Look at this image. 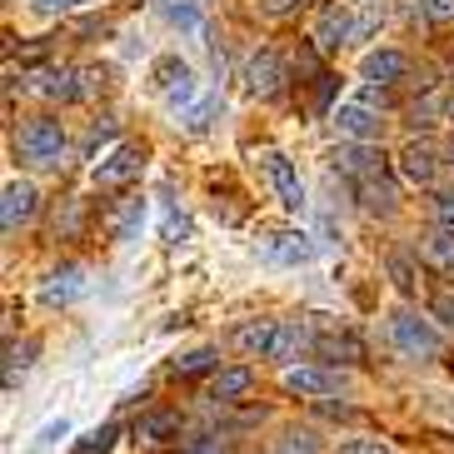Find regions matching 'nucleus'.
<instances>
[{
    "mask_svg": "<svg viewBox=\"0 0 454 454\" xmlns=\"http://www.w3.org/2000/svg\"><path fill=\"white\" fill-rule=\"evenodd\" d=\"M285 66H280V55L275 51H260V55H250V66H245V85H250V95L254 100H275V95L285 90Z\"/></svg>",
    "mask_w": 454,
    "mask_h": 454,
    "instance_id": "obj_6",
    "label": "nucleus"
},
{
    "mask_svg": "<svg viewBox=\"0 0 454 454\" xmlns=\"http://www.w3.org/2000/svg\"><path fill=\"white\" fill-rule=\"evenodd\" d=\"M275 334H280V320H245L235 330V345L245 355H254V360H270L275 355Z\"/></svg>",
    "mask_w": 454,
    "mask_h": 454,
    "instance_id": "obj_16",
    "label": "nucleus"
},
{
    "mask_svg": "<svg viewBox=\"0 0 454 454\" xmlns=\"http://www.w3.org/2000/svg\"><path fill=\"white\" fill-rule=\"evenodd\" d=\"M254 389V370H245V364H235V370H220L215 374V385H210V400H220V404H235V400H245Z\"/></svg>",
    "mask_w": 454,
    "mask_h": 454,
    "instance_id": "obj_20",
    "label": "nucleus"
},
{
    "mask_svg": "<svg viewBox=\"0 0 454 454\" xmlns=\"http://www.w3.org/2000/svg\"><path fill=\"white\" fill-rule=\"evenodd\" d=\"M389 340H395V349L404 360H440V349H444L440 330L429 320H419L414 309H395L389 315Z\"/></svg>",
    "mask_w": 454,
    "mask_h": 454,
    "instance_id": "obj_2",
    "label": "nucleus"
},
{
    "mask_svg": "<svg viewBox=\"0 0 454 454\" xmlns=\"http://www.w3.org/2000/svg\"><path fill=\"white\" fill-rule=\"evenodd\" d=\"M260 254H265L270 265H305L309 254H315V240H309L305 230H285V235H270Z\"/></svg>",
    "mask_w": 454,
    "mask_h": 454,
    "instance_id": "obj_11",
    "label": "nucleus"
},
{
    "mask_svg": "<svg viewBox=\"0 0 454 454\" xmlns=\"http://www.w3.org/2000/svg\"><path fill=\"white\" fill-rule=\"evenodd\" d=\"M360 195H364V210H380V215L395 210V185H389L385 175H380V180H364Z\"/></svg>",
    "mask_w": 454,
    "mask_h": 454,
    "instance_id": "obj_26",
    "label": "nucleus"
},
{
    "mask_svg": "<svg viewBox=\"0 0 454 454\" xmlns=\"http://www.w3.org/2000/svg\"><path fill=\"white\" fill-rule=\"evenodd\" d=\"M280 454H320V444H315V434L309 429H290L280 444Z\"/></svg>",
    "mask_w": 454,
    "mask_h": 454,
    "instance_id": "obj_29",
    "label": "nucleus"
},
{
    "mask_svg": "<svg viewBox=\"0 0 454 454\" xmlns=\"http://www.w3.org/2000/svg\"><path fill=\"white\" fill-rule=\"evenodd\" d=\"M260 160H265L270 180H275V190H280V205H285V210L300 215V210H305V185H300V170H294V165L285 160L280 150H265Z\"/></svg>",
    "mask_w": 454,
    "mask_h": 454,
    "instance_id": "obj_9",
    "label": "nucleus"
},
{
    "mask_svg": "<svg viewBox=\"0 0 454 454\" xmlns=\"http://www.w3.org/2000/svg\"><path fill=\"white\" fill-rule=\"evenodd\" d=\"M285 389L290 395H315V400H325V395H340L345 389V374L334 370H325V364H290L285 370Z\"/></svg>",
    "mask_w": 454,
    "mask_h": 454,
    "instance_id": "obj_5",
    "label": "nucleus"
},
{
    "mask_svg": "<svg viewBox=\"0 0 454 454\" xmlns=\"http://www.w3.org/2000/svg\"><path fill=\"white\" fill-rule=\"evenodd\" d=\"M444 165L454 170V135H450V145H444Z\"/></svg>",
    "mask_w": 454,
    "mask_h": 454,
    "instance_id": "obj_41",
    "label": "nucleus"
},
{
    "mask_svg": "<svg viewBox=\"0 0 454 454\" xmlns=\"http://www.w3.org/2000/svg\"><path fill=\"white\" fill-rule=\"evenodd\" d=\"M434 210H440V220H444V225H454V190H444L440 200H434Z\"/></svg>",
    "mask_w": 454,
    "mask_h": 454,
    "instance_id": "obj_39",
    "label": "nucleus"
},
{
    "mask_svg": "<svg viewBox=\"0 0 454 454\" xmlns=\"http://www.w3.org/2000/svg\"><path fill=\"white\" fill-rule=\"evenodd\" d=\"M334 85H340V81H334V75H320V81H315V110H325V106H330Z\"/></svg>",
    "mask_w": 454,
    "mask_h": 454,
    "instance_id": "obj_38",
    "label": "nucleus"
},
{
    "mask_svg": "<svg viewBox=\"0 0 454 454\" xmlns=\"http://www.w3.org/2000/svg\"><path fill=\"white\" fill-rule=\"evenodd\" d=\"M349 35H355L349 11H345V5H325L309 41H315V51H320V55H340V45H349Z\"/></svg>",
    "mask_w": 454,
    "mask_h": 454,
    "instance_id": "obj_7",
    "label": "nucleus"
},
{
    "mask_svg": "<svg viewBox=\"0 0 454 454\" xmlns=\"http://www.w3.org/2000/svg\"><path fill=\"white\" fill-rule=\"evenodd\" d=\"M140 215H145V205H140V200H125L121 210L110 215V235H115V240H130L135 230H140Z\"/></svg>",
    "mask_w": 454,
    "mask_h": 454,
    "instance_id": "obj_25",
    "label": "nucleus"
},
{
    "mask_svg": "<svg viewBox=\"0 0 454 454\" xmlns=\"http://www.w3.org/2000/svg\"><path fill=\"white\" fill-rule=\"evenodd\" d=\"M300 5H305V0H260V11L275 15V20H280V15H290V11H300Z\"/></svg>",
    "mask_w": 454,
    "mask_h": 454,
    "instance_id": "obj_37",
    "label": "nucleus"
},
{
    "mask_svg": "<svg viewBox=\"0 0 454 454\" xmlns=\"http://www.w3.org/2000/svg\"><path fill=\"white\" fill-rule=\"evenodd\" d=\"M429 320H440L444 330L454 334V290H450V285H444V290H434V294H429Z\"/></svg>",
    "mask_w": 454,
    "mask_h": 454,
    "instance_id": "obj_27",
    "label": "nucleus"
},
{
    "mask_svg": "<svg viewBox=\"0 0 454 454\" xmlns=\"http://www.w3.org/2000/svg\"><path fill=\"white\" fill-rule=\"evenodd\" d=\"M81 290H85V270L66 265V270H55L51 280L41 285V300H45V305H70Z\"/></svg>",
    "mask_w": 454,
    "mask_h": 454,
    "instance_id": "obj_19",
    "label": "nucleus"
},
{
    "mask_svg": "<svg viewBox=\"0 0 454 454\" xmlns=\"http://www.w3.org/2000/svg\"><path fill=\"white\" fill-rule=\"evenodd\" d=\"M170 20H175V26H185V30H200V11H195L190 0H175V5H170Z\"/></svg>",
    "mask_w": 454,
    "mask_h": 454,
    "instance_id": "obj_32",
    "label": "nucleus"
},
{
    "mask_svg": "<svg viewBox=\"0 0 454 454\" xmlns=\"http://www.w3.org/2000/svg\"><path fill=\"white\" fill-rule=\"evenodd\" d=\"M419 260H429L434 270H454V230L444 225V230H429V235H419Z\"/></svg>",
    "mask_w": 454,
    "mask_h": 454,
    "instance_id": "obj_21",
    "label": "nucleus"
},
{
    "mask_svg": "<svg viewBox=\"0 0 454 454\" xmlns=\"http://www.w3.org/2000/svg\"><path fill=\"white\" fill-rule=\"evenodd\" d=\"M35 210H41V190L30 185V180H11L5 185V205H0V220H5V230H20L35 220Z\"/></svg>",
    "mask_w": 454,
    "mask_h": 454,
    "instance_id": "obj_8",
    "label": "nucleus"
},
{
    "mask_svg": "<svg viewBox=\"0 0 454 454\" xmlns=\"http://www.w3.org/2000/svg\"><path fill=\"white\" fill-rule=\"evenodd\" d=\"M400 175L410 185H434V175H440V155L425 145V140H410L400 150Z\"/></svg>",
    "mask_w": 454,
    "mask_h": 454,
    "instance_id": "obj_14",
    "label": "nucleus"
},
{
    "mask_svg": "<svg viewBox=\"0 0 454 454\" xmlns=\"http://www.w3.org/2000/svg\"><path fill=\"white\" fill-rule=\"evenodd\" d=\"M360 75L370 85H395V81L410 75V55L404 51H370L364 55V66H360Z\"/></svg>",
    "mask_w": 454,
    "mask_h": 454,
    "instance_id": "obj_15",
    "label": "nucleus"
},
{
    "mask_svg": "<svg viewBox=\"0 0 454 454\" xmlns=\"http://www.w3.org/2000/svg\"><path fill=\"white\" fill-rule=\"evenodd\" d=\"M380 20H385V15H380V5L360 11V15H355V35H349V41H370L374 30H380Z\"/></svg>",
    "mask_w": 454,
    "mask_h": 454,
    "instance_id": "obj_30",
    "label": "nucleus"
},
{
    "mask_svg": "<svg viewBox=\"0 0 454 454\" xmlns=\"http://www.w3.org/2000/svg\"><path fill=\"white\" fill-rule=\"evenodd\" d=\"M315 355L330 360V364H360L364 360V345L349 330H325L320 340H315Z\"/></svg>",
    "mask_w": 454,
    "mask_h": 454,
    "instance_id": "obj_17",
    "label": "nucleus"
},
{
    "mask_svg": "<svg viewBox=\"0 0 454 454\" xmlns=\"http://www.w3.org/2000/svg\"><path fill=\"white\" fill-rule=\"evenodd\" d=\"M15 155L35 170H55V165H66V125L51 121V115H35L15 130Z\"/></svg>",
    "mask_w": 454,
    "mask_h": 454,
    "instance_id": "obj_1",
    "label": "nucleus"
},
{
    "mask_svg": "<svg viewBox=\"0 0 454 454\" xmlns=\"http://www.w3.org/2000/svg\"><path fill=\"white\" fill-rule=\"evenodd\" d=\"M385 270H389V280H395V290H400V294L419 290V270H414V260L404 250H389L385 254Z\"/></svg>",
    "mask_w": 454,
    "mask_h": 454,
    "instance_id": "obj_23",
    "label": "nucleus"
},
{
    "mask_svg": "<svg viewBox=\"0 0 454 454\" xmlns=\"http://www.w3.org/2000/svg\"><path fill=\"white\" fill-rule=\"evenodd\" d=\"M115 434H121V425H100V429H90L81 444H75V454H106L110 444H115Z\"/></svg>",
    "mask_w": 454,
    "mask_h": 454,
    "instance_id": "obj_28",
    "label": "nucleus"
},
{
    "mask_svg": "<svg viewBox=\"0 0 454 454\" xmlns=\"http://www.w3.org/2000/svg\"><path fill=\"white\" fill-rule=\"evenodd\" d=\"M210 370H220V355H215V349H190V355H180V360L170 364L175 380H195V374H210Z\"/></svg>",
    "mask_w": 454,
    "mask_h": 454,
    "instance_id": "obj_24",
    "label": "nucleus"
},
{
    "mask_svg": "<svg viewBox=\"0 0 454 454\" xmlns=\"http://www.w3.org/2000/svg\"><path fill=\"white\" fill-rule=\"evenodd\" d=\"M444 115H450V121H454V95H450V106H444Z\"/></svg>",
    "mask_w": 454,
    "mask_h": 454,
    "instance_id": "obj_42",
    "label": "nucleus"
},
{
    "mask_svg": "<svg viewBox=\"0 0 454 454\" xmlns=\"http://www.w3.org/2000/svg\"><path fill=\"white\" fill-rule=\"evenodd\" d=\"M180 429H185L180 410H150V414L135 419V440L140 444H170V440H180Z\"/></svg>",
    "mask_w": 454,
    "mask_h": 454,
    "instance_id": "obj_12",
    "label": "nucleus"
},
{
    "mask_svg": "<svg viewBox=\"0 0 454 454\" xmlns=\"http://www.w3.org/2000/svg\"><path fill=\"white\" fill-rule=\"evenodd\" d=\"M334 130L349 135V140H380L385 121H380L370 106H360V100H355V106H340V110H334Z\"/></svg>",
    "mask_w": 454,
    "mask_h": 454,
    "instance_id": "obj_13",
    "label": "nucleus"
},
{
    "mask_svg": "<svg viewBox=\"0 0 454 454\" xmlns=\"http://www.w3.org/2000/svg\"><path fill=\"white\" fill-rule=\"evenodd\" d=\"M155 85H160V95L170 100L175 110L195 95V75H190V66H185V60H175V55H165L160 66H155Z\"/></svg>",
    "mask_w": 454,
    "mask_h": 454,
    "instance_id": "obj_10",
    "label": "nucleus"
},
{
    "mask_svg": "<svg viewBox=\"0 0 454 454\" xmlns=\"http://www.w3.org/2000/svg\"><path fill=\"white\" fill-rule=\"evenodd\" d=\"M425 15L434 20V26H450L454 20V0H425Z\"/></svg>",
    "mask_w": 454,
    "mask_h": 454,
    "instance_id": "obj_34",
    "label": "nucleus"
},
{
    "mask_svg": "<svg viewBox=\"0 0 454 454\" xmlns=\"http://www.w3.org/2000/svg\"><path fill=\"white\" fill-rule=\"evenodd\" d=\"M140 170H145V150L125 140V145L110 150V160L95 165V190H125Z\"/></svg>",
    "mask_w": 454,
    "mask_h": 454,
    "instance_id": "obj_3",
    "label": "nucleus"
},
{
    "mask_svg": "<svg viewBox=\"0 0 454 454\" xmlns=\"http://www.w3.org/2000/svg\"><path fill=\"white\" fill-rule=\"evenodd\" d=\"M434 115H440V95H429L425 106H414V110H410V121H414V125H434Z\"/></svg>",
    "mask_w": 454,
    "mask_h": 454,
    "instance_id": "obj_35",
    "label": "nucleus"
},
{
    "mask_svg": "<svg viewBox=\"0 0 454 454\" xmlns=\"http://www.w3.org/2000/svg\"><path fill=\"white\" fill-rule=\"evenodd\" d=\"M75 81H81V75H75V70H41V75H35V90H41V95H51V100H81V85H75Z\"/></svg>",
    "mask_w": 454,
    "mask_h": 454,
    "instance_id": "obj_22",
    "label": "nucleus"
},
{
    "mask_svg": "<svg viewBox=\"0 0 454 454\" xmlns=\"http://www.w3.org/2000/svg\"><path fill=\"white\" fill-rule=\"evenodd\" d=\"M185 235H190V220H185V215H175V210H165V240H185Z\"/></svg>",
    "mask_w": 454,
    "mask_h": 454,
    "instance_id": "obj_33",
    "label": "nucleus"
},
{
    "mask_svg": "<svg viewBox=\"0 0 454 454\" xmlns=\"http://www.w3.org/2000/svg\"><path fill=\"white\" fill-rule=\"evenodd\" d=\"M305 349H315V334H309V325H305V320H280L275 355H270V360H300Z\"/></svg>",
    "mask_w": 454,
    "mask_h": 454,
    "instance_id": "obj_18",
    "label": "nucleus"
},
{
    "mask_svg": "<svg viewBox=\"0 0 454 454\" xmlns=\"http://www.w3.org/2000/svg\"><path fill=\"white\" fill-rule=\"evenodd\" d=\"M180 454H230V444L220 440V434H200V440H190Z\"/></svg>",
    "mask_w": 454,
    "mask_h": 454,
    "instance_id": "obj_31",
    "label": "nucleus"
},
{
    "mask_svg": "<svg viewBox=\"0 0 454 454\" xmlns=\"http://www.w3.org/2000/svg\"><path fill=\"white\" fill-rule=\"evenodd\" d=\"M30 5H35V11H75L81 0H30Z\"/></svg>",
    "mask_w": 454,
    "mask_h": 454,
    "instance_id": "obj_40",
    "label": "nucleus"
},
{
    "mask_svg": "<svg viewBox=\"0 0 454 454\" xmlns=\"http://www.w3.org/2000/svg\"><path fill=\"white\" fill-rule=\"evenodd\" d=\"M340 454H389L380 440H349V444H340Z\"/></svg>",
    "mask_w": 454,
    "mask_h": 454,
    "instance_id": "obj_36",
    "label": "nucleus"
},
{
    "mask_svg": "<svg viewBox=\"0 0 454 454\" xmlns=\"http://www.w3.org/2000/svg\"><path fill=\"white\" fill-rule=\"evenodd\" d=\"M334 170L349 175L355 185H364V180H380V175H385V150L374 145V140H355V145L334 150Z\"/></svg>",
    "mask_w": 454,
    "mask_h": 454,
    "instance_id": "obj_4",
    "label": "nucleus"
}]
</instances>
